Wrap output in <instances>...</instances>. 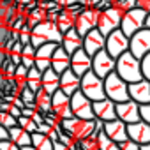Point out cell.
Masks as SVG:
<instances>
[{"instance_id": "cell-38", "label": "cell", "mask_w": 150, "mask_h": 150, "mask_svg": "<svg viewBox=\"0 0 150 150\" xmlns=\"http://www.w3.org/2000/svg\"><path fill=\"white\" fill-rule=\"evenodd\" d=\"M118 145H120V148H122V150H139V148H141V145H139V143H136V141H134V139H131V138H129V139H125V141H122V143H118Z\"/></svg>"}, {"instance_id": "cell-33", "label": "cell", "mask_w": 150, "mask_h": 150, "mask_svg": "<svg viewBox=\"0 0 150 150\" xmlns=\"http://www.w3.org/2000/svg\"><path fill=\"white\" fill-rule=\"evenodd\" d=\"M18 125H20L21 129H25L27 132H30V134L37 132V124H35L30 117H25V115L18 117Z\"/></svg>"}, {"instance_id": "cell-5", "label": "cell", "mask_w": 150, "mask_h": 150, "mask_svg": "<svg viewBox=\"0 0 150 150\" xmlns=\"http://www.w3.org/2000/svg\"><path fill=\"white\" fill-rule=\"evenodd\" d=\"M80 90L90 99V101H101L106 97V92H104V80L99 78L94 71H88L87 74L81 76V87Z\"/></svg>"}, {"instance_id": "cell-48", "label": "cell", "mask_w": 150, "mask_h": 150, "mask_svg": "<svg viewBox=\"0 0 150 150\" xmlns=\"http://www.w3.org/2000/svg\"><path fill=\"white\" fill-rule=\"evenodd\" d=\"M53 150H71L65 143H62V141H55L53 143Z\"/></svg>"}, {"instance_id": "cell-11", "label": "cell", "mask_w": 150, "mask_h": 150, "mask_svg": "<svg viewBox=\"0 0 150 150\" xmlns=\"http://www.w3.org/2000/svg\"><path fill=\"white\" fill-rule=\"evenodd\" d=\"M129 51L136 57V58H143L145 55L150 53V28H143L139 32H136L131 37V44H129Z\"/></svg>"}, {"instance_id": "cell-27", "label": "cell", "mask_w": 150, "mask_h": 150, "mask_svg": "<svg viewBox=\"0 0 150 150\" xmlns=\"http://www.w3.org/2000/svg\"><path fill=\"white\" fill-rule=\"evenodd\" d=\"M76 16L74 14H71L67 9H62L60 11V14H58V20H57V25H58V28H60V32L62 34H65V32H69L71 28H74V25H76Z\"/></svg>"}, {"instance_id": "cell-31", "label": "cell", "mask_w": 150, "mask_h": 150, "mask_svg": "<svg viewBox=\"0 0 150 150\" xmlns=\"http://www.w3.org/2000/svg\"><path fill=\"white\" fill-rule=\"evenodd\" d=\"M35 51L37 50L32 44L23 46V51H21V65H25L27 69L35 67Z\"/></svg>"}, {"instance_id": "cell-32", "label": "cell", "mask_w": 150, "mask_h": 150, "mask_svg": "<svg viewBox=\"0 0 150 150\" xmlns=\"http://www.w3.org/2000/svg\"><path fill=\"white\" fill-rule=\"evenodd\" d=\"M97 145H99V148H101V150H122V148H120V145H118L117 141H113V139L104 132V131L97 136Z\"/></svg>"}, {"instance_id": "cell-43", "label": "cell", "mask_w": 150, "mask_h": 150, "mask_svg": "<svg viewBox=\"0 0 150 150\" xmlns=\"http://www.w3.org/2000/svg\"><path fill=\"white\" fill-rule=\"evenodd\" d=\"M138 7L146 11V13H150V0H138Z\"/></svg>"}, {"instance_id": "cell-30", "label": "cell", "mask_w": 150, "mask_h": 150, "mask_svg": "<svg viewBox=\"0 0 150 150\" xmlns=\"http://www.w3.org/2000/svg\"><path fill=\"white\" fill-rule=\"evenodd\" d=\"M32 145L37 150H53V139L48 134H42V132H34L32 134Z\"/></svg>"}, {"instance_id": "cell-10", "label": "cell", "mask_w": 150, "mask_h": 150, "mask_svg": "<svg viewBox=\"0 0 150 150\" xmlns=\"http://www.w3.org/2000/svg\"><path fill=\"white\" fill-rule=\"evenodd\" d=\"M115 69H117V58H113L106 50H103L92 57V71L99 78L104 80L111 72H115Z\"/></svg>"}, {"instance_id": "cell-36", "label": "cell", "mask_w": 150, "mask_h": 150, "mask_svg": "<svg viewBox=\"0 0 150 150\" xmlns=\"http://www.w3.org/2000/svg\"><path fill=\"white\" fill-rule=\"evenodd\" d=\"M20 99H21L25 104H28V103H35V92L30 90L28 87H23V88L20 90Z\"/></svg>"}, {"instance_id": "cell-6", "label": "cell", "mask_w": 150, "mask_h": 150, "mask_svg": "<svg viewBox=\"0 0 150 150\" xmlns=\"http://www.w3.org/2000/svg\"><path fill=\"white\" fill-rule=\"evenodd\" d=\"M146 16H148V13L143 11V9H139V7L124 13L120 30H122L127 37H132L136 32H139V30H143V28L146 27Z\"/></svg>"}, {"instance_id": "cell-20", "label": "cell", "mask_w": 150, "mask_h": 150, "mask_svg": "<svg viewBox=\"0 0 150 150\" xmlns=\"http://www.w3.org/2000/svg\"><path fill=\"white\" fill-rule=\"evenodd\" d=\"M127 134L136 143L146 145V143H150V124H146L143 120L134 122V124H127Z\"/></svg>"}, {"instance_id": "cell-37", "label": "cell", "mask_w": 150, "mask_h": 150, "mask_svg": "<svg viewBox=\"0 0 150 150\" xmlns=\"http://www.w3.org/2000/svg\"><path fill=\"white\" fill-rule=\"evenodd\" d=\"M141 72H143V78L150 81V53L141 58Z\"/></svg>"}, {"instance_id": "cell-24", "label": "cell", "mask_w": 150, "mask_h": 150, "mask_svg": "<svg viewBox=\"0 0 150 150\" xmlns=\"http://www.w3.org/2000/svg\"><path fill=\"white\" fill-rule=\"evenodd\" d=\"M51 69H55L58 74L65 72L67 69H71V53H67L62 46H58L53 53L51 58Z\"/></svg>"}, {"instance_id": "cell-12", "label": "cell", "mask_w": 150, "mask_h": 150, "mask_svg": "<svg viewBox=\"0 0 150 150\" xmlns=\"http://www.w3.org/2000/svg\"><path fill=\"white\" fill-rule=\"evenodd\" d=\"M117 118L125 122V124H134L141 120V113H139V104L132 99L124 101V103H117Z\"/></svg>"}, {"instance_id": "cell-35", "label": "cell", "mask_w": 150, "mask_h": 150, "mask_svg": "<svg viewBox=\"0 0 150 150\" xmlns=\"http://www.w3.org/2000/svg\"><path fill=\"white\" fill-rule=\"evenodd\" d=\"M113 6L118 7L120 11L127 13L131 9H136L138 7V0H113Z\"/></svg>"}, {"instance_id": "cell-1", "label": "cell", "mask_w": 150, "mask_h": 150, "mask_svg": "<svg viewBox=\"0 0 150 150\" xmlns=\"http://www.w3.org/2000/svg\"><path fill=\"white\" fill-rule=\"evenodd\" d=\"M117 74L125 80L127 83H136L143 80V72H141V60L136 58L131 51H125L122 57L117 58Z\"/></svg>"}, {"instance_id": "cell-7", "label": "cell", "mask_w": 150, "mask_h": 150, "mask_svg": "<svg viewBox=\"0 0 150 150\" xmlns=\"http://www.w3.org/2000/svg\"><path fill=\"white\" fill-rule=\"evenodd\" d=\"M71 110L76 118H81V120H94L96 118L94 101H90L81 90H78L76 94L71 96Z\"/></svg>"}, {"instance_id": "cell-13", "label": "cell", "mask_w": 150, "mask_h": 150, "mask_svg": "<svg viewBox=\"0 0 150 150\" xmlns=\"http://www.w3.org/2000/svg\"><path fill=\"white\" fill-rule=\"evenodd\" d=\"M99 16H101V13L99 11H96V9H92V7H87L80 16H78V20H76V25H74V28H76L83 37L90 32V30H94V28H97V23H99Z\"/></svg>"}, {"instance_id": "cell-9", "label": "cell", "mask_w": 150, "mask_h": 150, "mask_svg": "<svg viewBox=\"0 0 150 150\" xmlns=\"http://www.w3.org/2000/svg\"><path fill=\"white\" fill-rule=\"evenodd\" d=\"M129 44H131V37H127L120 28H117L106 37V51L113 58H118L125 51H129Z\"/></svg>"}, {"instance_id": "cell-25", "label": "cell", "mask_w": 150, "mask_h": 150, "mask_svg": "<svg viewBox=\"0 0 150 150\" xmlns=\"http://www.w3.org/2000/svg\"><path fill=\"white\" fill-rule=\"evenodd\" d=\"M42 90L50 96L60 90V74L51 67L42 72Z\"/></svg>"}, {"instance_id": "cell-28", "label": "cell", "mask_w": 150, "mask_h": 150, "mask_svg": "<svg viewBox=\"0 0 150 150\" xmlns=\"http://www.w3.org/2000/svg\"><path fill=\"white\" fill-rule=\"evenodd\" d=\"M27 87L30 90H34L35 94L39 90H42V71H39L37 67L28 69V76H27Z\"/></svg>"}, {"instance_id": "cell-18", "label": "cell", "mask_w": 150, "mask_h": 150, "mask_svg": "<svg viewBox=\"0 0 150 150\" xmlns=\"http://www.w3.org/2000/svg\"><path fill=\"white\" fill-rule=\"evenodd\" d=\"M129 97L138 104L150 103V81L143 78L136 83H129Z\"/></svg>"}, {"instance_id": "cell-49", "label": "cell", "mask_w": 150, "mask_h": 150, "mask_svg": "<svg viewBox=\"0 0 150 150\" xmlns=\"http://www.w3.org/2000/svg\"><path fill=\"white\" fill-rule=\"evenodd\" d=\"M13 104H14V106H16V108H20V110H21V111H23V110H25V103H23V101H21V99H20V97H16V99H14V103H13Z\"/></svg>"}, {"instance_id": "cell-54", "label": "cell", "mask_w": 150, "mask_h": 150, "mask_svg": "<svg viewBox=\"0 0 150 150\" xmlns=\"http://www.w3.org/2000/svg\"><path fill=\"white\" fill-rule=\"evenodd\" d=\"M34 2H37V4H42V2H51V0H34Z\"/></svg>"}, {"instance_id": "cell-34", "label": "cell", "mask_w": 150, "mask_h": 150, "mask_svg": "<svg viewBox=\"0 0 150 150\" xmlns=\"http://www.w3.org/2000/svg\"><path fill=\"white\" fill-rule=\"evenodd\" d=\"M0 125H4V127H7V129L16 127V125H18V118L13 117L9 111H2V110H0Z\"/></svg>"}, {"instance_id": "cell-53", "label": "cell", "mask_w": 150, "mask_h": 150, "mask_svg": "<svg viewBox=\"0 0 150 150\" xmlns=\"http://www.w3.org/2000/svg\"><path fill=\"white\" fill-rule=\"evenodd\" d=\"M146 28H150V13H148V16H146Z\"/></svg>"}, {"instance_id": "cell-51", "label": "cell", "mask_w": 150, "mask_h": 150, "mask_svg": "<svg viewBox=\"0 0 150 150\" xmlns=\"http://www.w3.org/2000/svg\"><path fill=\"white\" fill-rule=\"evenodd\" d=\"M21 150H37V148H35V146H34V145H28V146H23V148H21Z\"/></svg>"}, {"instance_id": "cell-39", "label": "cell", "mask_w": 150, "mask_h": 150, "mask_svg": "<svg viewBox=\"0 0 150 150\" xmlns=\"http://www.w3.org/2000/svg\"><path fill=\"white\" fill-rule=\"evenodd\" d=\"M139 113H141V120L150 124V103L146 104H139Z\"/></svg>"}, {"instance_id": "cell-8", "label": "cell", "mask_w": 150, "mask_h": 150, "mask_svg": "<svg viewBox=\"0 0 150 150\" xmlns=\"http://www.w3.org/2000/svg\"><path fill=\"white\" fill-rule=\"evenodd\" d=\"M122 18H124V11H120L118 7H111L104 13H101L99 16V23H97V28L108 37L111 32H115L117 28H120L122 25Z\"/></svg>"}, {"instance_id": "cell-47", "label": "cell", "mask_w": 150, "mask_h": 150, "mask_svg": "<svg viewBox=\"0 0 150 150\" xmlns=\"http://www.w3.org/2000/svg\"><path fill=\"white\" fill-rule=\"evenodd\" d=\"M9 113H11L13 117H16V118H18V117H21V113H23V111H21L20 108H16L14 104H11V106H9Z\"/></svg>"}, {"instance_id": "cell-29", "label": "cell", "mask_w": 150, "mask_h": 150, "mask_svg": "<svg viewBox=\"0 0 150 150\" xmlns=\"http://www.w3.org/2000/svg\"><path fill=\"white\" fill-rule=\"evenodd\" d=\"M35 103H37V111L41 113H48L53 110V96L46 94L44 90H39L35 94Z\"/></svg>"}, {"instance_id": "cell-46", "label": "cell", "mask_w": 150, "mask_h": 150, "mask_svg": "<svg viewBox=\"0 0 150 150\" xmlns=\"http://www.w3.org/2000/svg\"><path fill=\"white\" fill-rule=\"evenodd\" d=\"M21 51H23V44H21L20 41H16V42H14V46H13V50H11V53L21 55Z\"/></svg>"}, {"instance_id": "cell-42", "label": "cell", "mask_w": 150, "mask_h": 150, "mask_svg": "<svg viewBox=\"0 0 150 150\" xmlns=\"http://www.w3.org/2000/svg\"><path fill=\"white\" fill-rule=\"evenodd\" d=\"M32 120H34V122L37 124V127H39L41 124H44V115H42L41 111H35V113H34V117H32Z\"/></svg>"}, {"instance_id": "cell-3", "label": "cell", "mask_w": 150, "mask_h": 150, "mask_svg": "<svg viewBox=\"0 0 150 150\" xmlns=\"http://www.w3.org/2000/svg\"><path fill=\"white\" fill-rule=\"evenodd\" d=\"M104 92H106V97L115 103H124V101L131 99L129 97V83L118 76L117 71L104 78Z\"/></svg>"}, {"instance_id": "cell-2", "label": "cell", "mask_w": 150, "mask_h": 150, "mask_svg": "<svg viewBox=\"0 0 150 150\" xmlns=\"http://www.w3.org/2000/svg\"><path fill=\"white\" fill-rule=\"evenodd\" d=\"M62 39H64V34L60 32L58 25L55 21H42L39 23L34 30H32V46L37 50L41 48L42 44L46 42H55V44H62Z\"/></svg>"}, {"instance_id": "cell-4", "label": "cell", "mask_w": 150, "mask_h": 150, "mask_svg": "<svg viewBox=\"0 0 150 150\" xmlns=\"http://www.w3.org/2000/svg\"><path fill=\"white\" fill-rule=\"evenodd\" d=\"M62 129H65L72 138H76V139H87L94 134L96 131V118L94 120H81V118H76V117H72V118H65L60 122Z\"/></svg>"}, {"instance_id": "cell-15", "label": "cell", "mask_w": 150, "mask_h": 150, "mask_svg": "<svg viewBox=\"0 0 150 150\" xmlns=\"http://www.w3.org/2000/svg\"><path fill=\"white\" fill-rule=\"evenodd\" d=\"M94 115H96V118H99L103 122L117 120V103L108 99V97L96 101L94 103Z\"/></svg>"}, {"instance_id": "cell-55", "label": "cell", "mask_w": 150, "mask_h": 150, "mask_svg": "<svg viewBox=\"0 0 150 150\" xmlns=\"http://www.w3.org/2000/svg\"><path fill=\"white\" fill-rule=\"evenodd\" d=\"M85 2H88V0H85Z\"/></svg>"}, {"instance_id": "cell-40", "label": "cell", "mask_w": 150, "mask_h": 150, "mask_svg": "<svg viewBox=\"0 0 150 150\" xmlns=\"http://www.w3.org/2000/svg\"><path fill=\"white\" fill-rule=\"evenodd\" d=\"M0 150H21V146H18L11 139H6V141H0Z\"/></svg>"}, {"instance_id": "cell-26", "label": "cell", "mask_w": 150, "mask_h": 150, "mask_svg": "<svg viewBox=\"0 0 150 150\" xmlns=\"http://www.w3.org/2000/svg\"><path fill=\"white\" fill-rule=\"evenodd\" d=\"M9 139L13 141V143H16L18 146H28V145H32V134L30 132H27L25 129H21L20 125H16V127H11L9 129Z\"/></svg>"}, {"instance_id": "cell-17", "label": "cell", "mask_w": 150, "mask_h": 150, "mask_svg": "<svg viewBox=\"0 0 150 150\" xmlns=\"http://www.w3.org/2000/svg\"><path fill=\"white\" fill-rule=\"evenodd\" d=\"M60 44H55V42H46V44H42L41 48H37V51H35V67L39 69V71H48L50 67H51V58H53V53H55V50L58 48Z\"/></svg>"}, {"instance_id": "cell-16", "label": "cell", "mask_w": 150, "mask_h": 150, "mask_svg": "<svg viewBox=\"0 0 150 150\" xmlns=\"http://www.w3.org/2000/svg\"><path fill=\"white\" fill-rule=\"evenodd\" d=\"M71 69L78 74V76H83L88 71H92V57L81 48L78 51H74L71 55Z\"/></svg>"}, {"instance_id": "cell-52", "label": "cell", "mask_w": 150, "mask_h": 150, "mask_svg": "<svg viewBox=\"0 0 150 150\" xmlns=\"http://www.w3.org/2000/svg\"><path fill=\"white\" fill-rule=\"evenodd\" d=\"M139 150H150V143H146V145H141V148Z\"/></svg>"}, {"instance_id": "cell-45", "label": "cell", "mask_w": 150, "mask_h": 150, "mask_svg": "<svg viewBox=\"0 0 150 150\" xmlns=\"http://www.w3.org/2000/svg\"><path fill=\"white\" fill-rule=\"evenodd\" d=\"M6 139H9V129L0 125V141H6Z\"/></svg>"}, {"instance_id": "cell-44", "label": "cell", "mask_w": 150, "mask_h": 150, "mask_svg": "<svg viewBox=\"0 0 150 150\" xmlns=\"http://www.w3.org/2000/svg\"><path fill=\"white\" fill-rule=\"evenodd\" d=\"M51 129H53V127H51V125H48V124L44 122V124H41V125L37 127V132H42V134H50V132H51Z\"/></svg>"}, {"instance_id": "cell-21", "label": "cell", "mask_w": 150, "mask_h": 150, "mask_svg": "<svg viewBox=\"0 0 150 150\" xmlns=\"http://www.w3.org/2000/svg\"><path fill=\"white\" fill-rule=\"evenodd\" d=\"M81 87V76H78L72 69H67L65 72L60 74V90L67 96L76 94Z\"/></svg>"}, {"instance_id": "cell-19", "label": "cell", "mask_w": 150, "mask_h": 150, "mask_svg": "<svg viewBox=\"0 0 150 150\" xmlns=\"http://www.w3.org/2000/svg\"><path fill=\"white\" fill-rule=\"evenodd\" d=\"M53 111H55L62 120L72 118L74 115H72V110H71V96L64 94L62 90L55 92V94H53Z\"/></svg>"}, {"instance_id": "cell-22", "label": "cell", "mask_w": 150, "mask_h": 150, "mask_svg": "<svg viewBox=\"0 0 150 150\" xmlns=\"http://www.w3.org/2000/svg\"><path fill=\"white\" fill-rule=\"evenodd\" d=\"M104 132L117 143H122L125 139H129L127 134V124L122 120H111V122H104Z\"/></svg>"}, {"instance_id": "cell-14", "label": "cell", "mask_w": 150, "mask_h": 150, "mask_svg": "<svg viewBox=\"0 0 150 150\" xmlns=\"http://www.w3.org/2000/svg\"><path fill=\"white\" fill-rule=\"evenodd\" d=\"M83 50H85L90 57H94V55H97L99 51L106 50V35H104L99 28L90 30V32L83 37Z\"/></svg>"}, {"instance_id": "cell-41", "label": "cell", "mask_w": 150, "mask_h": 150, "mask_svg": "<svg viewBox=\"0 0 150 150\" xmlns=\"http://www.w3.org/2000/svg\"><path fill=\"white\" fill-rule=\"evenodd\" d=\"M20 42H21L23 46L30 44V42H32V32H20Z\"/></svg>"}, {"instance_id": "cell-50", "label": "cell", "mask_w": 150, "mask_h": 150, "mask_svg": "<svg viewBox=\"0 0 150 150\" xmlns=\"http://www.w3.org/2000/svg\"><path fill=\"white\" fill-rule=\"evenodd\" d=\"M34 113H35V110H30V108H25L21 115H25V117H30V118H32V117H34Z\"/></svg>"}, {"instance_id": "cell-23", "label": "cell", "mask_w": 150, "mask_h": 150, "mask_svg": "<svg viewBox=\"0 0 150 150\" xmlns=\"http://www.w3.org/2000/svg\"><path fill=\"white\" fill-rule=\"evenodd\" d=\"M67 53H74L83 48V35L76 30V28H71L69 32L64 34V39H62V44H60Z\"/></svg>"}]
</instances>
